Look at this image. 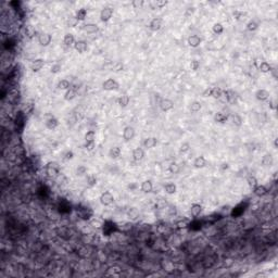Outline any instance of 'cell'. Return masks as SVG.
<instances>
[{"mask_svg": "<svg viewBox=\"0 0 278 278\" xmlns=\"http://www.w3.org/2000/svg\"><path fill=\"white\" fill-rule=\"evenodd\" d=\"M59 172H60V166L59 164H58V162L52 161L47 163V165H46V174L48 175V177L55 178V177H57L59 175Z\"/></svg>", "mask_w": 278, "mask_h": 278, "instance_id": "obj_1", "label": "cell"}, {"mask_svg": "<svg viewBox=\"0 0 278 278\" xmlns=\"http://www.w3.org/2000/svg\"><path fill=\"white\" fill-rule=\"evenodd\" d=\"M114 202V197L109 191H104L103 194L100 196V203L104 206H109Z\"/></svg>", "mask_w": 278, "mask_h": 278, "instance_id": "obj_2", "label": "cell"}, {"mask_svg": "<svg viewBox=\"0 0 278 278\" xmlns=\"http://www.w3.org/2000/svg\"><path fill=\"white\" fill-rule=\"evenodd\" d=\"M112 15H113V8L111 7H105L103 8L100 12V20L102 22H108L111 20Z\"/></svg>", "mask_w": 278, "mask_h": 278, "instance_id": "obj_3", "label": "cell"}, {"mask_svg": "<svg viewBox=\"0 0 278 278\" xmlns=\"http://www.w3.org/2000/svg\"><path fill=\"white\" fill-rule=\"evenodd\" d=\"M102 87H103V89L107 90V91H112V90L119 89V84H117L116 80H113V78H108V80L102 84Z\"/></svg>", "mask_w": 278, "mask_h": 278, "instance_id": "obj_4", "label": "cell"}, {"mask_svg": "<svg viewBox=\"0 0 278 278\" xmlns=\"http://www.w3.org/2000/svg\"><path fill=\"white\" fill-rule=\"evenodd\" d=\"M51 40H52L51 35L48 34V33H41V34L38 35V42H39V45L42 46V47L49 46Z\"/></svg>", "mask_w": 278, "mask_h": 278, "instance_id": "obj_5", "label": "cell"}, {"mask_svg": "<svg viewBox=\"0 0 278 278\" xmlns=\"http://www.w3.org/2000/svg\"><path fill=\"white\" fill-rule=\"evenodd\" d=\"M136 132H135V128L132 126H126L123 130V138H124L125 141H130L132 139H134Z\"/></svg>", "mask_w": 278, "mask_h": 278, "instance_id": "obj_6", "label": "cell"}, {"mask_svg": "<svg viewBox=\"0 0 278 278\" xmlns=\"http://www.w3.org/2000/svg\"><path fill=\"white\" fill-rule=\"evenodd\" d=\"M159 105H160V109H161L162 111L167 112V111H171V110L174 108V102L172 101L171 99L164 98V99H162L161 101H160Z\"/></svg>", "mask_w": 278, "mask_h": 278, "instance_id": "obj_7", "label": "cell"}, {"mask_svg": "<svg viewBox=\"0 0 278 278\" xmlns=\"http://www.w3.org/2000/svg\"><path fill=\"white\" fill-rule=\"evenodd\" d=\"M78 215H80V219H84V221H88V219H90L92 217L94 212H92V210L89 208H83L78 211Z\"/></svg>", "mask_w": 278, "mask_h": 278, "instance_id": "obj_8", "label": "cell"}, {"mask_svg": "<svg viewBox=\"0 0 278 278\" xmlns=\"http://www.w3.org/2000/svg\"><path fill=\"white\" fill-rule=\"evenodd\" d=\"M162 25H163V20L160 19V17H155L153 20H151L149 24V27L152 32H158L162 28Z\"/></svg>", "mask_w": 278, "mask_h": 278, "instance_id": "obj_9", "label": "cell"}, {"mask_svg": "<svg viewBox=\"0 0 278 278\" xmlns=\"http://www.w3.org/2000/svg\"><path fill=\"white\" fill-rule=\"evenodd\" d=\"M44 65H45V61L42 59H35L33 60L32 64H30V69H32L33 72H39L44 67Z\"/></svg>", "mask_w": 278, "mask_h": 278, "instance_id": "obj_10", "label": "cell"}, {"mask_svg": "<svg viewBox=\"0 0 278 278\" xmlns=\"http://www.w3.org/2000/svg\"><path fill=\"white\" fill-rule=\"evenodd\" d=\"M187 41H188V45L190 46V47L192 48H197L200 46V44H201V38L199 37L198 35H191V36H189L188 39H187Z\"/></svg>", "mask_w": 278, "mask_h": 278, "instance_id": "obj_11", "label": "cell"}, {"mask_svg": "<svg viewBox=\"0 0 278 278\" xmlns=\"http://www.w3.org/2000/svg\"><path fill=\"white\" fill-rule=\"evenodd\" d=\"M74 48L76 51H78L80 53H84L87 50L88 46H87V42L85 40H77L74 44Z\"/></svg>", "mask_w": 278, "mask_h": 278, "instance_id": "obj_12", "label": "cell"}, {"mask_svg": "<svg viewBox=\"0 0 278 278\" xmlns=\"http://www.w3.org/2000/svg\"><path fill=\"white\" fill-rule=\"evenodd\" d=\"M126 214H127V217H128L130 221H137V219H139V216H140V213H139V211L136 208H129Z\"/></svg>", "mask_w": 278, "mask_h": 278, "instance_id": "obj_13", "label": "cell"}, {"mask_svg": "<svg viewBox=\"0 0 278 278\" xmlns=\"http://www.w3.org/2000/svg\"><path fill=\"white\" fill-rule=\"evenodd\" d=\"M255 98L260 101H266L269 98V92L265 89H258L255 92Z\"/></svg>", "mask_w": 278, "mask_h": 278, "instance_id": "obj_14", "label": "cell"}, {"mask_svg": "<svg viewBox=\"0 0 278 278\" xmlns=\"http://www.w3.org/2000/svg\"><path fill=\"white\" fill-rule=\"evenodd\" d=\"M83 30H85L86 33L88 34H94V33H97L99 30V27H98L97 24H94V23H87L83 26Z\"/></svg>", "mask_w": 278, "mask_h": 278, "instance_id": "obj_15", "label": "cell"}, {"mask_svg": "<svg viewBox=\"0 0 278 278\" xmlns=\"http://www.w3.org/2000/svg\"><path fill=\"white\" fill-rule=\"evenodd\" d=\"M156 144H158V140H156L155 137H149V138H146L144 140V142H142L144 147V148H147V149H151V148H153V147L156 146Z\"/></svg>", "mask_w": 278, "mask_h": 278, "instance_id": "obj_16", "label": "cell"}, {"mask_svg": "<svg viewBox=\"0 0 278 278\" xmlns=\"http://www.w3.org/2000/svg\"><path fill=\"white\" fill-rule=\"evenodd\" d=\"M144 151L142 148H136V149H134V151H133V159L135 160V161H141L142 159H144Z\"/></svg>", "mask_w": 278, "mask_h": 278, "instance_id": "obj_17", "label": "cell"}, {"mask_svg": "<svg viewBox=\"0 0 278 278\" xmlns=\"http://www.w3.org/2000/svg\"><path fill=\"white\" fill-rule=\"evenodd\" d=\"M202 212V206L198 203H194L190 206V213L194 217H198Z\"/></svg>", "mask_w": 278, "mask_h": 278, "instance_id": "obj_18", "label": "cell"}, {"mask_svg": "<svg viewBox=\"0 0 278 278\" xmlns=\"http://www.w3.org/2000/svg\"><path fill=\"white\" fill-rule=\"evenodd\" d=\"M253 192H254L255 196L263 197L267 194V189H266V187L263 186V185H258V186L253 188Z\"/></svg>", "mask_w": 278, "mask_h": 278, "instance_id": "obj_19", "label": "cell"}, {"mask_svg": "<svg viewBox=\"0 0 278 278\" xmlns=\"http://www.w3.org/2000/svg\"><path fill=\"white\" fill-rule=\"evenodd\" d=\"M274 164V158L271 154H265L262 159V165L265 167H271Z\"/></svg>", "mask_w": 278, "mask_h": 278, "instance_id": "obj_20", "label": "cell"}, {"mask_svg": "<svg viewBox=\"0 0 278 278\" xmlns=\"http://www.w3.org/2000/svg\"><path fill=\"white\" fill-rule=\"evenodd\" d=\"M58 125H59V122H58V119L53 116H51L50 119H48L47 121H46V127H47L48 129H55L58 127Z\"/></svg>", "mask_w": 278, "mask_h": 278, "instance_id": "obj_21", "label": "cell"}, {"mask_svg": "<svg viewBox=\"0 0 278 278\" xmlns=\"http://www.w3.org/2000/svg\"><path fill=\"white\" fill-rule=\"evenodd\" d=\"M205 165H206V161L203 156H198L194 161V166L196 169H203Z\"/></svg>", "mask_w": 278, "mask_h": 278, "instance_id": "obj_22", "label": "cell"}, {"mask_svg": "<svg viewBox=\"0 0 278 278\" xmlns=\"http://www.w3.org/2000/svg\"><path fill=\"white\" fill-rule=\"evenodd\" d=\"M122 153V150L119 147H112L109 151V155L111 159H117Z\"/></svg>", "mask_w": 278, "mask_h": 278, "instance_id": "obj_23", "label": "cell"}, {"mask_svg": "<svg viewBox=\"0 0 278 278\" xmlns=\"http://www.w3.org/2000/svg\"><path fill=\"white\" fill-rule=\"evenodd\" d=\"M152 189H153V186H152V183L150 180H144L142 181L141 184V191L144 192V194H149L151 192Z\"/></svg>", "mask_w": 278, "mask_h": 278, "instance_id": "obj_24", "label": "cell"}, {"mask_svg": "<svg viewBox=\"0 0 278 278\" xmlns=\"http://www.w3.org/2000/svg\"><path fill=\"white\" fill-rule=\"evenodd\" d=\"M75 97H76V89H74V88H70V89H67L66 92L64 94V99L66 100V101H71V100H73Z\"/></svg>", "mask_w": 278, "mask_h": 278, "instance_id": "obj_25", "label": "cell"}, {"mask_svg": "<svg viewBox=\"0 0 278 278\" xmlns=\"http://www.w3.org/2000/svg\"><path fill=\"white\" fill-rule=\"evenodd\" d=\"M227 119H228V116L226 114H224V113H222V112H217L214 115V121L216 123H225Z\"/></svg>", "mask_w": 278, "mask_h": 278, "instance_id": "obj_26", "label": "cell"}, {"mask_svg": "<svg viewBox=\"0 0 278 278\" xmlns=\"http://www.w3.org/2000/svg\"><path fill=\"white\" fill-rule=\"evenodd\" d=\"M63 44L67 47H71L73 44H75V38L72 34H66L63 38Z\"/></svg>", "mask_w": 278, "mask_h": 278, "instance_id": "obj_27", "label": "cell"}, {"mask_svg": "<svg viewBox=\"0 0 278 278\" xmlns=\"http://www.w3.org/2000/svg\"><path fill=\"white\" fill-rule=\"evenodd\" d=\"M176 190H177L176 185L172 184V183H169V184H166L164 186V191H165L167 194H174L176 192Z\"/></svg>", "mask_w": 278, "mask_h": 278, "instance_id": "obj_28", "label": "cell"}, {"mask_svg": "<svg viewBox=\"0 0 278 278\" xmlns=\"http://www.w3.org/2000/svg\"><path fill=\"white\" fill-rule=\"evenodd\" d=\"M117 103H119V105L122 108L127 107L129 103V97L127 94H123V96H121V97L117 99Z\"/></svg>", "mask_w": 278, "mask_h": 278, "instance_id": "obj_29", "label": "cell"}, {"mask_svg": "<svg viewBox=\"0 0 278 278\" xmlns=\"http://www.w3.org/2000/svg\"><path fill=\"white\" fill-rule=\"evenodd\" d=\"M230 121L235 126H241V125H242V119H241V116L238 114H231Z\"/></svg>", "mask_w": 278, "mask_h": 278, "instance_id": "obj_30", "label": "cell"}, {"mask_svg": "<svg viewBox=\"0 0 278 278\" xmlns=\"http://www.w3.org/2000/svg\"><path fill=\"white\" fill-rule=\"evenodd\" d=\"M57 87L61 90H67L71 88V84H70V82L67 80H62L58 83Z\"/></svg>", "mask_w": 278, "mask_h": 278, "instance_id": "obj_31", "label": "cell"}, {"mask_svg": "<svg viewBox=\"0 0 278 278\" xmlns=\"http://www.w3.org/2000/svg\"><path fill=\"white\" fill-rule=\"evenodd\" d=\"M75 16H76V19L78 21H84L85 19H86V16H87V10H86V9H84V8L80 9V10H77Z\"/></svg>", "mask_w": 278, "mask_h": 278, "instance_id": "obj_32", "label": "cell"}, {"mask_svg": "<svg viewBox=\"0 0 278 278\" xmlns=\"http://www.w3.org/2000/svg\"><path fill=\"white\" fill-rule=\"evenodd\" d=\"M189 224H190V221L186 217H183L181 219H178L176 222L177 228H186L187 226H189Z\"/></svg>", "mask_w": 278, "mask_h": 278, "instance_id": "obj_33", "label": "cell"}, {"mask_svg": "<svg viewBox=\"0 0 278 278\" xmlns=\"http://www.w3.org/2000/svg\"><path fill=\"white\" fill-rule=\"evenodd\" d=\"M202 105L201 103L199 101H194L191 102L190 105H189V110H190L191 112H194V113H196V112H199L200 110H201Z\"/></svg>", "mask_w": 278, "mask_h": 278, "instance_id": "obj_34", "label": "cell"}, {"mask_svg": "<svg viewBox=\"0 0 278 278\" xmlns=\"http://www.w3.org/2000/svg\"><path fill=\"white\" fill-rule=\"evenodd\" d=\"M227 97H228V102L230 103H235L238 99V94L235 92L233 90H228L227 91Z\"/></svg>", "mask_w": 278, "mask_h": 278, "instance_id": "obj_35", "label": "cell"}, {"mask_svg": "<svg viewBox=\"0 0 278 278\" xmlns=\"http://www.w3.org/2000/svg\"><path fill=\"white\" fill-rule=\"evenodd\" d=\"M258 70H260L262 73H268V72H272V66L269 63L267 62H262L258 66Z\"/></svg>", "mask_w": 278, "mask_h": 278, "instance_id": "obj_36", "label": "cell"}, {"mask_svg": "<svg viewBox=\"0 0 278 278\" xmlns=\"http://www.w3.org/2000/svg\"><path fill=\"white\" fill-rule=\"evenodd\" d=\"M25 34H26V36H27L30 39H32V38L35 37V35H36V30H35V28L33 27L32 25H28V26H26V28H25Z\"/></svg>", "mask_w": 278, "mask_h": 278, "instance_id": "obj_37", "label": "cell"}, {"mask_svg": "<svg viewBox=\"0 0 278 278\" xmlns=\"http://www.w3.org/2000/svg\"><path fill=\"white\" fill-rule=\"evenodd\" d=\"M212 30H213V33L215 35H221L224 30L223 24H221V23H215V24L213 25V27H212Z\"/></svg>", "mask_w": 278, "mask_h": 278, "instance_id": "obj_38", "label": "cell"}, {"mask_svg": "<svg viewBox=\"0 0 278 278\" xmlns=\"http://www.w3.org/2000/svg\"><path fill=\"white\" fill-rule=\"evenodd\" d=\"M247 183H248L249 187H251V188H254V187L258 186V179L253 175H250V176L247 177Z\"/></svg>", "mask_w": 278, "mask_h": 278, "instance_id": "obj_39", "label": "cell"}, {"mask_svg": "<svg viewBox=\"0 0 278 278\" xmlns=\"http://www.w3.org/2000/svg\"><path fill=\"white\" fill-rule=\"evenodd\" d=\"M94 137H96V133H94V130H89V132H87L86 135H85V142L94 141Z\"/></svg>", "mask_w": 278, "mask_h": 278, "instance_id": "obj_40", "label": "cell"}, {"mask_svg": "<svg viewBox=\"0 0 278 278\" xmlns=\"http://www.w3.org/2000/svg\"><path fill=\"white\" fill-rule=\"evenodd\" d=\"M78 22H80V21L77 20L76 16H70L69 19H67L66 24L69 27H75V26L78 24Z\"/></svg>", "mask_w": 278, "mask_h": 278, "instance_id": "obj_41", "label": "cell"}, {"mask_svg": "<svg viewBox=\"0 0 278 278\" xmlns=\"http://www.w3.org/2000/svg\"><path fill=\"white\" fill-rule=\"evenodd\" d=\"M222 91H223V90H222L221 88H219V87H214V88H212L211 97H213L214 99H219V97H221V94H222Z\"/></svg>", "mask_w": 278, "mask_h": 278, "instance_id": "obj_42", "label": "cell"}, {"mask_svg": "<svg viewBox=\"0 0 278 278\" xmlns=\"http://www.w3.org/2000/svg\"><path fill=\"white\" fill-rule=\"evenodd\" d=\"M87 185L89 187H94L97 185V177L94 175H89L87 177Z\"/></svg>", "mask_w": 278, "mask_h": 278, "instance_id": "obj_43", "label": "cell"}, {"mask_svg": "<svg viewBox=\"0 0 278 278\" xmlns=\"http://www.w3.org/2000/svg\"><path fill=\"white\" fill-rule=\"evenodd\" d=\"M258 28V24L255 21H250V22L247 24V30H250V32H254Z\"/></svg>", "mask_w": 278, "mask_h": 278, "instance_id": "obj_44", "label": "cell"}, {"mask_svg": "<svg viewBox=\"0 0 278 278\" xmlns=\"http://www.w3.org/2000/svg\"><path fill=\"white\" fill-rule=\"evenodd\" d=\"M167 206V202L164 200V199H160V200H158L155 203V208H158V210H163V208H165Z\"/></svg>", "mask_w": 278, "mask_h": 278, "instance_id": "obj_45", "label": "cell"}, {"mask_svg": "<svg viewBox=\"0 0 278 278\" xmlns=\"http://www.w3.org/2000/svg\"><path fill=\"white\" fill-rule=\"evenodd\" d=\"M61 70H62V66H61V64H59V63H55V64H53L51 66V69H50V72H51L52 74H58V73L61 72Z\"/></svg>", "mask_w": 278, "mask_h": 278, "instance_id": "obj_46", "label": "cell"}, {"mask_svg": "<svg viewBox=\"0 0 278 278\" xmlns=\"http://www.w3.org/2000/svg\"><path fill=\"white\" fill-rule=\"evenodd\" d=\"M86 173H87V167L84 166V165H80V166L76 169V175L77 176H84Z\"/></svg>", "mask_w": 278, "mask_h": 278, "instance_id": "obj_47", "label": "cell"}, {"mask_svg": "<svg viewBox=\"0 0 278 278\" xmlns=\"http://www.w3.org/2000/svg\"><path fill=\"white\" fill-rule=\"evenodd\" d=\"M189 150H190V144H189L188 142H184V144L180 146V148H179V152H180V153H187Z\"/></svg>", "mask_w": 278, "mask_h": 278, "instance_id": "obj_48", "label": "cell"}, {"mask_svg": "<svg viewBox=\"0 0 278 278\" xmlns=\"http://www.w3.org/2000/svg\"><path fill=\"white\" fill-rule=\"evenodd\" d=\"M121 273V268L119 267H111L108 269V275H119Z\"/></svg>", "mask_w": 278, "mask_h": 278, "instance_id": "obj_49", "label": "cell"}, {"mask_svg": "<svg viewBox=\"0 0 278 278\" xmlns=\"http://www.w3.org/2000/svg\"><path fill=\"white\" fill-rule=\"evenodd\" d=\"M199 67H200V62H199L198 60H192L190 62V69L192 71H198Z\"/></svg>", "mask_w": 278, "mask_h": 278, "instance_id": "obj_50", "label": "cell"}, {"mask_svg": "<svg viewBox=\"0 0 278 278\" xmlns=\"http://www.w3.org/2000/svg\"><path fill=\"white\" fill-rule=\"evenodd\" d=\"M154 5H155V8H159V9H161V8L165 7V5H167V1L166 0H156V1H154Z\"/></svg>", "mask_w": 278, "mask_h": 278, "instance_id": "obj_51", "label": "cell"}, {"mask_svg": "<svg viewBox=\"0 0 278 278\" xmlns=\"http://www.w3.org/2000/svg\"><path fill=\"white\" fill-rule=\"evenodd\" d=\"M169 171H171V173L173 174H176L179 172V165L176 163H172L171 165H169Z\"/></svg>", "mask_w": 278, "mask_h": 278, "instance_id": "obj_52", "label": "cell"}, {"mask_svg": "<svg viewBox=\"0 0 278 278\" xmlns=\"http://www.w3.org/2000/svg\"><path fill=\"white\" fill-rule=\"evenodd\" d=\"M73 156H74V153H73V151H66L64 154H63V160L64 161H70V160L73 159Z\"/></svg>", "mask_w": 278, "mask_h": 278, "instance_id": "obj_53", "label": "cell"}, {"mask_svg": "<svg viewBox=\"0 0 278 278\" xmlns=\"http://www.w3.org/2000/svg\"><path fill=\"white\" fill-rule=\"evenodd\" d=\"M132 5L135 8V9H139L144 5V0H134L132 2Z\"/></svg>", "mask_w": 278, "mask_h": 278, "instance_id": "obj_54", "label": "cell"}, {"mask_svg": "<svg viewBox=\"0 0 278 278\" xmlns=\"http://www.w3.org/2000/svg\"><path fill=\"white\" fill-rule=\"evenodd\" d=\"M167 213H169V215H171V216H175L177 214L176 208H175V206H173V205H169V208H167Z\"/></svg>", "mask_w": 278, "mask_h": 278, "instance_id": "obj_55", "label": "cell"}, {"mask_svg": "<svg viewBox=\"0 0 278 278\" xmlns=\"http://www.w3.org/2000/svg\"><path fill=\"white\" fill-rule=\"evenodd\" d=\"M246 13L244 12H235L233 13V16L236 17L238 21H241V20H244V16H246Z\"/></svg>", "mask_w": 278, "mask_h": 278, "instance_id": "obj_56", "label": "cell"}, {"mask_svg": "<svg viewBox=\"0 0 278 278\" xmlns=\"http://www.w3.org/2000/svg\"><path fill=\"white\" fill-rule=\"evenodd\" d=\"M219 100H221V101L224 102V103L228 102V97H227V91H226V90H223V91H222V94Z\"/></svg>", "mask_w": 278, "mask_h": 278, "instance_id": "obj_57", "label": "cell"}, {"mask_svg": "<svg viewBox=\"0 0 278 278\" xmlns=\"http://www.w3.org/2000/svg\"><path fill=\"white\" fill-rule=\"evenodd\" d=\"M85 148H86L88 151H92L94 148V141L92 142H85Z\"/></svg>", "mask_w": 278, "mask_h": 278, "instance_id": "obj_58", "label": "cell"}, {"mask_svg": "<svg viewBox=\"0 0 278 278\" xmlns=\"http://www.w3.org/2000/svg\"><path fill=\"white\" fill-rule=\"evenodd\" d=\"M203 97H211L212 94V88H206L205 90L203 91Z\"/></svg>", "mask_w": 278, "mask_h": 278, "instance_id": "obj_59", "label": "cell"}, {"mask_svg": "<svg viewBox=\"0 0 278 278\" xmlns=\"http://www.w3.org/2000/svg\"><path fill=\"white\" fill-rule=\"evenodd\" d=\"M228 167H229L228 163H223L221 165V167H219V169H221L222 172H224V171H226V169H228Z\"/></svg>", "mask_w": 278, "mask_h": 278, "instance_id": "obj_60", "label": "cell"}, {"mask_svg": "<svg viewBox=\"0 0 278 278\" xmlns=\"http://www.w3.org/2000/svg\"><path fill=\"white\" fill-rule=\"evenodd\" d=\"M269 107H271V109H273V110L276 109V100H272V101L269 102Z\"/></svg>", "mask_w": 278, "mask_h": 278, "instance_id": "obj_61", "label": "cell"}, {"mask_svg": "<svg viewBox=\"0 0 278 278\" xmlns=\"http://www.w3.org/2000/svg\"><path fill=\"white\" fill-rule=\"evenodd\" d=\"M194 12V8H189V9H187V11H186V15H190V14H192Z\"/></svg>", "mask_w": 278, "mask_h": 278, "instance_id": "obj_62", "label": "cell"}, {"mask_svg": "<svg viewBox=\"0 0 278 278\" xmlns=\"http://www.w3.org/2000/svg\"><path fill=\"white\" fill-rule=\"evenodd\" d=\"M274 144H275V148H277V138H275V142H274Z\"/></svg>", "mask_w": 278, "mask_h": 278, "instance_id": "obj_63", "label": "cell"}]
</instances>
